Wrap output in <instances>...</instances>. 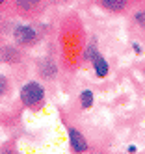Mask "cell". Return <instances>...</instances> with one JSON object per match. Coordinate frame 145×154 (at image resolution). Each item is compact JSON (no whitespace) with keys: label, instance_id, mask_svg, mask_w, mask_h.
<instances>
[{"label":"cell","instance_id":"obj_1","mask_svg":"<svg viewBox=\"0 0 145 154\" xmlns=\"http://www.w3.org/2000/svg\"><path fill=\"white\" fill-rule=\"evenodd\" d=\"M86 32H84V23L80 20L76 13L65 15L60 26V47H61V56L67 63L76 67L82 63V54L86 48Z\"/></svg>","mask_w":145,"mask_h":154},{"label":"cell","instance_id":"obj_2","mask_svg":"<svg viewBox=\"0 0 145 154\" xmlns=\"http://www.w3.org/2000/svg\"><path fill=\"white\" fill-rule=\"evenodd\" d=\"M4 34L8 35L9 43H13L15 47L22 48V50L36 48L43 39L41 26L33 24V23H26V20H13V23L9 20Z\"/></svg>","mask_w":145,"mask_h":154},{"label":"cell","instance_id":"obj_3","mask_svg":"<svg viewBox=\"0 0 145 154\" xmlns=\"http://www.w3.org/2000/svg\"><path fill=\"white\" fill-rule=\"evenodd\" d=\"M19 102L28 112L37 113L47 104V87L39 78H30L19 87Z\"/></svg>","mask_w":145,"mask_h":154},{"label":"cell","instance_id":"obj_4","mask_svg":"<svg viewBox=\"0 0 145 154\" xmlns=\"http://www.w3.org/2000/svg\"><path fill=\"white\" fill-rule=\"evenodd\" d=\"M52 2L54 0H11L8 13L17 17L19 20L33 23V20H39L49 11Z\"/></svg>","mask_w":145,"mask_h":154},{"label":"cell","instance_id":"obj_5","mask_svg":"<svg viewBox=\"0 0 145 154\" xmlns=\"http://www.w3.org/2000/svg\"><path fill=\"white\" fill-rule=\"evenodd\" d=\"M100 11L112 17H125L130 15L138 8V0H95Z\"/></svg>","mask_w":145,"mask_h":154},{"label":"cell","instance_id":"obj_6","mask_svg":"<svg viewBox=\"0 0 145 154\" xmlns=\"http://www.w3.org/2000/svg\"><path fill=\"white\" fill-rule=\"evenodd\" d=\"M58 72H60V65L50 54H43L36 60V74L41 82H54L58 78Z\"/></svg>","mask_w":145,"mask_h":154},{"label":"cell","instance_id":"obj_7","mask_svg":"<svg viewBox=\"0 0 145 154\" xmlns=\"http://www.w3.org/2000/svg\"><path fill=\"white\" fill-rule=\"evenodd\" d=\"M65 130H67V141H69L71 152L73 154H87L89 152V143H87V137L84 136V132L78 130L71 123H65Z\"/></svg>","mask_w":145,"mask_h":154},{"label":"cell","instance_id":"obj_8","mask_svg":"<svg viewBox=\"0 0 145 154\" xmlns=\"http://www.w3.org/2000/svg\"><path fill=\"white\" fill-rule=\"evenodd\" d=\"M24 52L19 47H15L13 43H0V63H8L9 67H17L24 61Z\"/></svg>","mask_w":145,"mask_h":154},{"label":"cell","instance_id":"obj_9","mask_svg":"<svg viewBox=\"0 0 145 154\" xmlns=\"http://www.w3.org/2000/svg\"><path fill=\"white\" fill-rule=\"evenodd\" d=\"M89 65H91V69H93V74L97 76V78H100V80L106 78V76L110 74V63H108V60L100 52L93 58V61L89 63Z\"/></svg>","mask_w":145,"mask_h":154},{"label":"cell","instance_id":"obj_10","mask_svg":"<svg viewBox=\"0 0 145 154\" xmlns=\"http://www.w3.org/2000/svg\"><path fill=\"white\" fill-rule=\"evenodd\" d=\"M99 52H100L99 50V37L97 35H89L87 43H86V48H84V54H82V63H91L93 58Z\"/></svg>","mask_w":145,"mask_h":154},{"label":"cell","instance_id":"obj_11","mask_svg":"<svg viewBox=\"0 0 145 154\" xmlns=\"http://www.w3.org/2000/svg\"><path fill=\"white\" fill-rule=\"evenodd\" d=\"M13 95V80L6 72H0V102H6Z\"/></svg>","mask_w":145,"mask_h":154},{"label":"cell","instance_id":"obj_12","mask_svg":"<svg viewBox=\"0 0 145 154\" xmlns=\"http://www.w3.org/2000/svg\"><path fill=\"white\" fill-rule=\"evenodd\" d=\"M78 102H80V108L82 109H89L95 102V93L91 89H82L78 93Z\"/></svg>","mask_w":145,"mask_h":154},{"label":"cell","instance_id":"obj_13","mask_svg":"<svg viewBox=\"0 0 145 154\" xmlns=\"http://www.w3.org/2000/svg\"><path fill=\"white\" fill-rule=\"evenodd\" d=\"M130 20L134 26H138L140 30H145V6H138L130 13Z\"/></svg>","mask_w":145,"mask_h":154},{"label":"cell","instance_id":"obj_14","mask_svg":"<svg viewBox=\"0 0 145 154\" xmlns=\"http://www.w3.org/2000/svg\"><path fill=\"white\" fill-rule=\"evenodd\" d=\"M0 154H20L17 149V143L13 139H8L0 145Z\"/></svg>","mask_w":145,"mask_h":154},{"label":"cell","instance_id":"obj_15","mask_svg":"<svg viewBox=\"0 0 145 154\" xmlns=\"http://www.w3.org/2000/svg\"><path fill=\"white\" fill-rule=\"evenodd\" d=\"M8 13H0V35L6 32V28H8Z\"/></svg>","mask_w":145,"mask_h":154},{"label":"cell","instance_id":"obj_16","mask_svg":"<svg viewBox=\"0 0 145 154\" xmlns=\"http://www.w3.org/2000/svg\"><path fill=\"white\" fill-rule=\"evenodd\" d=\"M11 0H0V13H8Z\"/></svg>","mask_w":145,"mask_h":154},{"label":"cell","instance_id":"obj_17","mask_svg":"<svg viewBox=\"0 0 145 154\" xmlns=\"http://www.w3.org/2000/svg\"><path fill=\"white\" fill-rule=\"evenodd\" d=\"M132 50L136 52V54H141V50H143V48H141V45H140V43H136V41H134V43H132Z\"/></svg>","mask_w":145,"mask_h":154},{"label":"cell","instance_id":"obj_18","mask_svg":"<svg viewBox=\"0 0 145 154\" xmlns=\"http://www.w3.org/2000/svg\"><path fill=\"white\" fill-rule=\"evenodd\" d=\"M143 6H145V0H143Z\"/></svg>","mask_w":145,"mask_h":154}]
</instances>
